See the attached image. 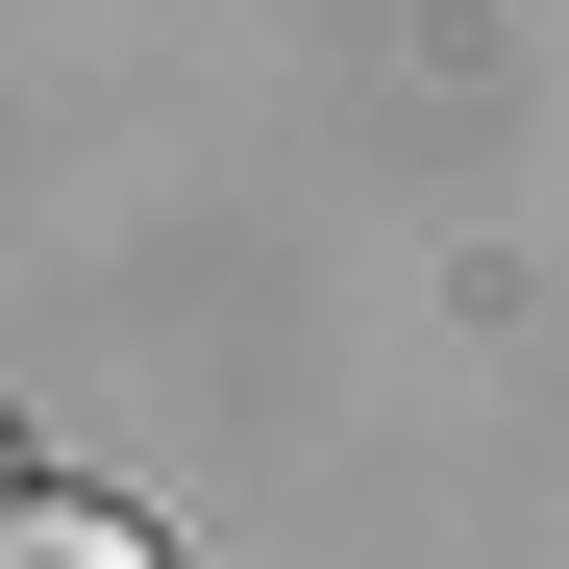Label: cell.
Instances as JSON below:
<instances>
[{
    "label": "cell",
    "mask_w": 569,
    "mask_h": 569,
    "mask_svg": "<svg viewBox=\"0 0 569 569\" xmlns=\"http://www.w3.org/2000/svg\"><path fill=\"white\" fill-rule=\"evenodd\" d=\"M0 496H26V470H0Z\"/></svg>",
    "instance_id": "2"
},
{
    "label": "cell",
    "mask_w": 569,
    "mask_h": 569,
    "mask_svg": "<svg viewBox=\"0 0 569 569\" xmlns=\"http://www.w3.org/2000/svg\"><path fill=\"white\" fill-rule=\"evenodd\" d=\"M0 569H173L124 496H0Z\"/></svg>",
    "instance_id": "1"
}]
</instances>
